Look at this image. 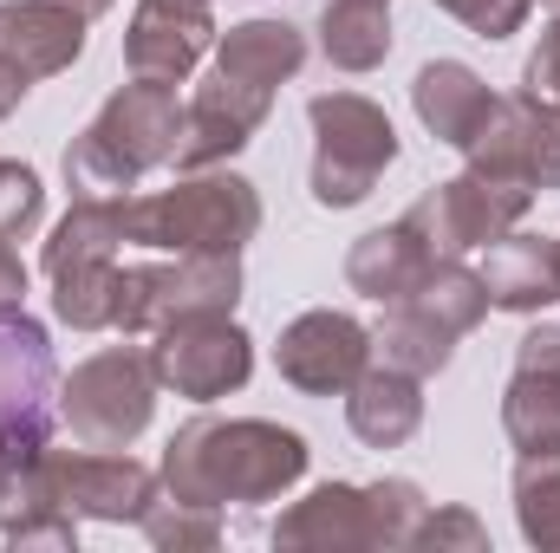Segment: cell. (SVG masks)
Wrapping results in <instances>:
<instances>
[{"label":"cell","instance_id":"obj_19","mask_svg":"<svg viewBox=\"0 0 560 553\" xmlns=\"http://www.w3.org/2000/svg\"><path fill=\"white\" fill-rule=\"evenodd\" d=\"M436 261H443V255H430V242L398 215L392 228H372V235L352 242V255H346V286L365 293V299H378V306H398L405 293H418V280L430 274Z\"/></svg>","mask_w":560,"mask_h":553},{"label":"cell","instance_id":"obj_32","mask_svg":"<svg viewBox=\"0 0 560 553\" xmlns=\"http://www.w3.org/2000/svg\"><path fill=\"white\" fill-rule=\"evenodd\" d=\"M450 20H463L476 39H509V33H522L528 26V7L535 0H436Z\"/></svg>","mask_w":560,"mask_h":553},{"label":"cell","instance_id":"obj_21","mask_svg":"<svg viewBox=\"0 0 560 553\" xmlns=\"http://www.w3.org/2000/svg\"><path fill=\"white\" fill-rule=\"evenodd\" d=\"M489 306L495 313H522V319H535L541 306H555L560 299V268H555V242L548 235H502L495 248H489Z\"/></svg>","mask_w":560,"mask_h":553},{"label":"cell","instance_id":"obj_1","mask_svg":"<svg viewBox=\"0 0 560 553\" xmlns=\"http://www.w3.org/2000/svg\"><path fill=\"white\" fill-rule=\"evenodd\" d=\"M313 449L300 430L268 416H196L163 449V495L202 502V508H261L280 502L306 475Z\"/></svg>","mask_w":560,"mask_h":553},{"label":"cell","instance_id":"obj_39","mask_svg":"<svg viewBox=\"0 0 560 553\" xmlns=\"http://www.w3.org/2000/svg\"><path fill=\"white\" fill-rule=\"evenodd\" d=\"M555 268H560V235H555Z\"/></svg>","mask_w":560,"mask_h":553},{"label":"cell","instance_id":"obj_22","mask_svg":"<svg viewBox=\"0 0 560 553\" xmlns=\"http://www.w3.org/2000/svg\"><path fill=\"white\" fill-rule=\"evenodd\" d=\"M300 66H306V33L287 20H242L215 39V72L261 85V92H280Z\"/></svg>","mask_w":560,"mask_h":553},{"label":"cell","instance_id":"obj_35","mask_svg":"<svg viewBox=\"0 0 560 553\" xmlns=\"http://www.w3.org/2000/svg\"><path fill=\"white\" fill-rule=\"evenodd\" d=\"M515 372H535L560 391V326H528L515 345Z\"/></svg>","mask_w":560,"mask_h":553},{"label":"cell","instance_id":"obj_13","mask_svg":"<svg viewBox=\"0 0 560 553\" xmlns=\"http://www.w3.org/2000/svg\"><path fill=\"white\" fill-rule=\"evenodd\" d=\"M268 111H275V92H261V85H242V79H229V72H209L189 98H183V138H176V169L189 176V169H222L229 156H242L255 131L268 125Z\"/></svg>","mask_w":560,"mask_h":553},{"label":"cell","instance_id":"obj_23","mask_svg":"<svg viewBox=\"0 0 560 553\" xmlns=\"http://www.w3.org/2000/svg\"><path fill=\"white\" fill-rule=\"evenodd\" d=\"M319 52L339 72H378L392 59V13L378 0H332L319 13Z\"/></svg>","mask_w":560,"mask_h":553},{"label":"cell","instance_id":"obj_2","mask_svg":"<svg viewBox=\"0 0 560 553\" xmlns=\"http://www.w3.org/2000/svg\"><path fill=\"white\" fill-rule=\"evenodd\" d=\"M261 235V196L235 169H189L176 189L125 202V242L156 255H242Z\"/></svg>","mask_w":560,"mask_h":553},{"label":"cell","instance_id":"obj_10","mask_svg":"<svg viewBox=\"0 0 560 553\" xmlns=\"http://www.w3.org/2000/svg\"><path fill=\"white\" fill-rule=\"evenodd\" d=\"M372 332L352 319V313H332V306H313L300 319L280 326V345H275V372L306 391V398H346L359 385V372L372 365Z\"/></svg>","mask_w":560,"mask_h":553},{"label":"cell","instance_id":"obj_6","mask_svg":"<svg viewBox=\"0 0 560 553\" xmlns=\"http://www.w3.org/2000/svg\"><path fill=\"white\" fill-rule=\"evenodd\" d=\"M156 411V372L150 352L131 345H105L92 358L72 365V378H59V416L72 430V443L85 449H131Z\"/></svg>","mask_w":560,"mask_h":553},{"label":"cell","instance_id":"obj_3","mask_svg":"<svg viewBox=\"0 0 560 553\" xmlns=\"http://www.w3.org/2000/svg\"><path fill=\"white\" fill-rule=\"evenodd\" d=\"M489 313H495L489 306V280L476 268H463V255H443L418 280V293L385 306V326H378L372 345L385 352V365H398L411 378H436L456 358V339H469Z\"/></svg>","mask_w":560,"mask_h":553},{"label":"cell","instance_id":"obj_7","mask_svg":"<svg viewBox=\"0 0 560 553\" xmlns=\"http://www.w3.org/2000/svg\"><path fill=\"white\" fill-rule=\"evenodd\" d=\"M528 209H535V189L482 176V169H463V176L423 189L405 209V222L430 242V255H476V248H495L509 228H522Z\"/></svg>","mask_w":560,"mask_h":553},{"label":"cell","instance_id":"obj_12","mask_svg":"<svg viewBox=\"0 0 560 553\" xmlns=\"http://www.w3.org/2000/svg\"><path fill=\"white\" fill-rule=\"evenodd\" d=\"M52 391H59V372H52L46 326L26 313H7L0 319V449L52 443V411H46Z\"/></svg>","mask_w":560,"mask_h":553},{"label":"cell","instance_id":"obj_26","mask_svg":"<svg viewBox=\"0 0 560 553\" xmlns=\"http://www.w3.org/2000/svg\"><path fill=\"white\" fill-rule=\"evenodd\" d=\"M515 528L541 553H560V456H522L515 462Z\"/></svg>","mask_w":560,"mask_h":553},{"label":"cell","instance_id":"obj_30","mask_svg":"<svg viewBox=\"0 0 560 553\" xmlns=\"http://www.w3.org/2000/svg\"><path fill=\"white\" fill-rule=\"evenodd\" d=\"M39 209H46L39 169L0 156V242H26V235L39 228Z\"/></svg>","mask_w":560,"mask_h":553},{"label":"cell","instance_id":"obj_33","mask_svg":"<svg viewBox=\"0 0 560 553\" xmlns=\"http://www.w3.org/2000/svg\"><path fill=\"white\" fill-rule=\"evenodd\" d=\"M522 98H535V105L560 111V20L541 26L535 52H528V66H522Z\"/></svg>","mask_w":560,"mask_h":553},{"label":"cell","instance_id":"obj_27","mask_svg":"<svg viewBox=\"0 0 560 553\" xmlns=\"http://www.w3.org/2000/svg\"><path fill=\"white\" fill-rule=\"evenodd\" d=\"M112 306H118V261H85V268L52 274V313H59V326L105 332Z\"/></svg>","mask_w":560,"mask_h":553},{"label":"cell","instance_id":"obj_28","mask_svg":"<svg viewBox=\"0 0 560 553\" xmlns=\"http://www.w3.org/2000/svg\"><path fill=\"white\" fill-rule=\"evenodd\" d=\"M138 528H143V541H150L156 553H209V548H222V508L176 502V495H156Z\"/></svg>","mask_w":560,"mask_h":553},{"label":"cell","instance_id":"obj_24","mask_svg":"<svg viewBox=\"0 0 560 553\" xmlns=\"http://www.w3.org/2000/svg\"><path fill=\"white\" fill-rule=\"evenodd\" d=\"M125 248V202H72L66 222L46 235V274L85 268V261H118Z\"/></svg>","mask_w":560,"mask_h":553},{"label":"cell","instance_id":"obj_14","mask_svg":"<svg viewBox=\"0 0 560 553\" xmlns=\"http://www.w3.org/2000/svg\"><path fill=\"white\" fill-rule=\"evenodd\" d=\"M85 138L98 143L118 169H131L143 183V169L170 163L176 156V138H183V98L176 85H150V79H131L125 92H112L98 105V118L85 125Z\"/></svg>","mask_w":560,"mask_h":553},{"label":"cell","instance_id":"obj_16","mask_svg":"<svg viewBox=\"0 0 560 553\" xmlns=\"http://www.w3.org/2000/svg\"><path fill=\"white\" fill-rule=\"evenodd\" d=\"M85 26H92V20H79V13L59 7V0H0V66L20 72L26 85L59 79V72L79 66Z\"/></svg>","mask_w":560,"mask_h":553},{"label":"cell","instance_id":"obj_8","mask_svg":"<svg viewBox=\"0 0 560 553\" xmlns=\"http://www.w3.org/2000/svg\"><path fill=\"white\" fill-rule=\"evenodd\" d=\"M150 372H156L163 391H176L189 404H215V398H229L255 378V339L235 326V313L176 319V326L156 332Z\"/></svg>","mask_w":560,"mask_h":553},{"label":"cell","instance_id":"obj_9","mask_svg":"<svg viewBox=\"0 0 560 553\" xmlns=\"http://www.w3.org/2000/svg\"><path fill=\"white\" fill-rule=\"evenodd\" d=\"M46 495L66 508V515H79V521H105V528H138L143 515H150V502L163 495V475L156 469H143L138 456H125V449H46Z\"/></svg>","mask_w":560,"mask_h":553},{"label":"cell","instance_id":"obj_15","mask_svg":"<svg viewBox=\"0 0 560 553\" xmlns=\"http://www.w3.org/2000/svg\"><path fill=\"white\" fill-rule=\"evenodd\" d=\"M215 39L222 33H215L209 0H138L125 26V72L150 85H183Z\"/></svg>","mask_w":560,"mask_h":553},{"label":"cell","instance_id":"obj_4","mask_svg":"<svg viewBox=\"0 0 560 553\" xmlns=\"http://www.w3.org/2000/svg\"><path fill=\"white\" fill-rule=\"evenodd\" d=\"M313 118V202L319 209H359L378 176L398 163V131L385 105L359 92H319L306 105Z\"/></svg>","mask_w":560,"mask_h":553},{"label":"cell","instance_id":"obj_25","mask_svg":"<svg viewBox=\"0 0 560 553\" xmlns=\"http://www.w3.org/2000/svg\"><path fill=\"white\" fill-rule=\"evenodd\" d=\"M502 436L515 456H560V391L535 372H515L502 391Z\"/></svg>","mask_w":560,"mask_h":553},{"label":"cell","instance_id":"obj_29","mask_svg":"<svg viewBox=\"0 0 560 553\" xmlns=\"http://www.w3.org/2000/svg\"><path fill=\"white\" fill-rule=\"evenodd\" d=\"M430 515V502H423L418 482H405V475H385V482H365V521H372V548L398 553L418 541V521Z\"/></svg>","mask_w":560,"mask_h":553},{"label":"cell","instance_id":"obj_31","mask_svg":"<svg viewBox=\"0 0 560 553\" xmlns=\"http://www.w3.org/2000/svg\"><path fill=\"white\" fill-rule=\"evenodd\" d=\"M418 553H489V528L469 515V508H430L418 521V541H411Z\"/></svg>","mask_w":560,"mask_h":553},{"label":"cell","instance_id":"obj_36","mask_svg":"<svg viewBox=\"0 0 560 553\" xmlns=\"http://www.w3.org/2000/svg\"><path fill=\"white\" fill-rule=\"evenodd\" d=\"M26 306V261L13 255V242H0V319Z\"/></svg>","mask_w":560,"mask_h":553},{"label":"cell","instance_id":"obj_34","mask_svg":"<svg viewBox=\"0 0 560 553\" xmlns=\"http://www.w3.org/2000/svg\"><path fill=\"white\" fill-rule=\"evenodd\" d=\"M7 541L26 553V548H59L72 553L79 548V515H66V508H39V515H26L20 528H7Z\"/></svg>","mask_w":560,"mask_h":553},{"label":"cell","instance_id":"obj_17","mask_svg":"<svg viewBox=\"0 0 560 553\" xmlns=\"http://www.w3.org/2000/svg\"><path fill=\"white\" fill-rule=\"evenodd\" d=\"M275 548L280 553H359V548H372L365 489L359 482H319V489H306L275 521Z\"/></svg>","mask_w":560,"mask_h":553},{"label":"cell","instance_id":"obj_5","mask_svg":"<svg viewBox=\"0 0 560 553\" xmlns=\"http://www.w3.org/2000/svg\"><path fill=\"white\" fill-rule=\"evenodd\" d=\"M235 299H242V255H176V261H150V268H118L112 332L156 339L176 319L235 313Z\"/></svg>","mask_w":560,"mask_h":553},{"label":"cell","instance_id":"obj_20","mask_svg":"<svg viewBox=\"0 0 560 553\" xmlns=\"http://www.w3.org/2000/svg\"><path fill=\"white\" fill-rule=\"evenodd\" d=\"M346 423L365 449H405L423 430V378L398 365H365L346 391Z\"/></svg>","mask_w":560,"mask_h":553},{"label":"cell","instance_id":"obj_40","mask_svg":"<svg viewBox=\"0 0 560 553\" xmlns=\"http://www.w3.org/2000/svg\"><path fill=\"white\" fill-rule=\"evenodd\" d=\"M378 7H392V0H378Z\"/></svg>","mask_w":560,"mask_h":553},{"label":"cell","instance_id":"obj_18","mask_svg":"<svg viewBox=\"0 0 560 553\" xmlns=\"http://www.w3.org/2000/svg\"><path fill=\"white\" fill-rule=\"evenodd\" d=\"M411 111H418V125L436 143L463 150V143L489 125L495 92H489L463 59H430V66H418V79H411Z\"/></svg>","mask_w":560,"mask_h":553},{"label":"cell","instance_id":"obj_37","mask_svg":"<svg viewBox=\"0 0 560 553\" xmlns=\"http://www.w3.org/2000/svg\"><path fill=\"white\" fill-rule=\"evenodd\" d=\"M26 92H33V85H26V79H20V72H7V66H0V118H13V111H20V98H26Z\"/></svg>","mask_w":560,"mask_h":553},{"label":"cell","instance_id":"obj_11","mask_svg":"<svg viewBox=\"0 0 560 553\" xmlns=\"http://www.w3.org/2000/svg\"><path fill=\"white\" fill-rule=\"evenodd\" d=\"M469 169L482 176H502V183H522V189H560V111L535 105V98H495L489 125L463 143Z\"/></svg>","mask_w":560,"mask_h":553},{"label":"cell","instance_id":"obj_41","mask_svg":"<svg viewBox=\"0 0 560 553\" xmlns=\"http://www.w3.org/2000/svg\"><path fill=\"white\" fill-rule=\"evenodd\" d=\"M548 7H560V0H548Z\"/></svg>","mask_w":560,"mask_h":553},{"label":"cell","instance_id":"obj_38","mask_svg":"<svg viewBox=\"0 0 560 553\" xmlns=\"http://www.w3.org/2000/svg\"><path fill=\"white\" fill-rule=\"evenodd\" d=\"M59 7H72V13H79V20H98V13H112V7H118V0H59Z\"/></svg>","mask_w":560,"mask_h":553}]
</instances>
